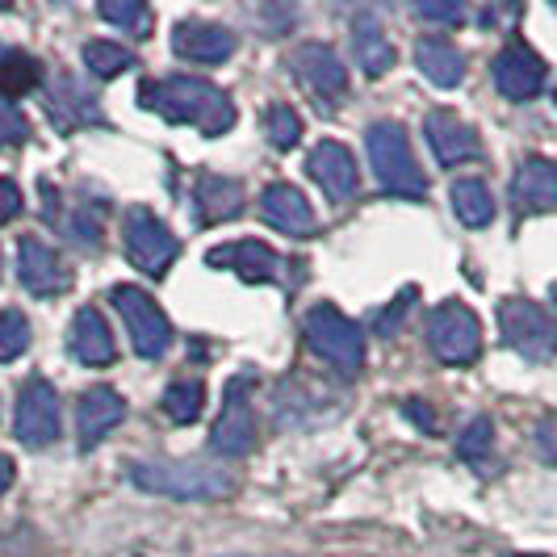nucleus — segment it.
<instances>
[{"instance_id":"1","label":"nucleus","mask_w":557,"mask_h":557,"mask_svg":"<svg viewBox=\"0 0 557 557\" xmlns=\"http://www.w3.org/2000/svg\"><path fill=\"white\" fill-rule=\"evenodd\" d=\"M143 110L160 113L176 126H197L206 139H219L235 126V106L219 84L172 76V81H147L139 88Z\"/></svg>"},{"instance_id":"2","label":"nucleus","mask_w":557,"mask_h":557,"mask_svg":"<svg viewBox=\"0 0 557 557\" xmlns=\"http://www.w3.org/2000/svg\"><path fill=\"white\" fill-rule=\"evenodd\" d=\"M126 478L139 486V491H151V495H164V499H223L235 491V482L226 470H214V466H201V461H135L126 466Z\"/></svg>"},{"instance_id":"3","label":"nucleus","mask_w":557,"mask_h":557,"mask_svg":"<svg viewBox=\"0 0 557 557\" xmlns=\"http://www.w3.org/2000/svg\"><path fill=\"white\" fill-rule=\"evenodd\" d=\"M369 164H373V176L377 185L394 197H423L428 194V176L419 168L416 151H411V139L398 122H373L369 126Z\"/></svg>"},{"instance_id":"4","label":"nucleus","mask_w":557,"mask_h":557,"mask_svg":"<svg viewBox=\"0 0 557 557\" xmlns=\"http://www.w3.org/2000/svg\"><path fill=\"white\" fill-rule=\"evenodd\" d=\"M302 335H307V348L327 361L339 377H357L364 369V332L335 307H310L302 319Z\"/></svg>"},{"instance_id":"5","label":"nucleus","mask_w":557,"mask_h":557,"mask_svg":"<svg viewBox=\"0 0 557 557\" xmlns=\"http://www.w3.org/2000/svg\"><path fill=\"white\" fill-rule=\"evenodd\" d=\"M428 344L441 364H470L482 352V323L461 302H441L428 319Z\"/></svg>"},{"instance_id":"6","label":"nucleus","mask_w":557,"mask_h":557,"mask_svg":"<svg viewBox=\"0 0 557 557\" xmlns=\"http://www.w3.org/2000/svg\"><path fill=\"white\" fill-rule=\"evenodd\" d=\"M126 260L147 273V277H164L168 264L181 256V239L168 231L164 219H156L147 206H131L126 214Z\"/></svg>"},{"instance_id":"7","label":"nucleus","mask_w":557,"mask_h":557,"mask_svg":"<svg viewBox=\"0 0 557 557\" xmlns=\"http://www.w3.org/2000/svg\"><path fill=\"white\" fill-rule=\"evenodd\" d=\"M113 310L122 314V323H126L131 344H135L139 357H147V361L164 357L168 344H172V323L164 319V310L156 307L151 294H143L135 285H117L113 289Z\"/></svg>"},{"instance_id":"8","label":"nucleus","mask_w":557,"mask_h":557,"mask_svg":"<svg viewBox=\"0 0 557 557\" xmlns=\"http://www.w3.org/2000/svg\"><path fill=\"white\" fill-rule=\"evenodd\" d=\"M499 332L507 348H516L529 361H549L557 352V327L545 310L529 298H507L499 307Z\"/></svg>"},{"instance_id":"9","label":"nucleus","mask_w":557,"mask_h":557,"mask_svg":"<svg viewBox=\"0 0 557 557\" xmlns=\"http://www.w3.org/2000/svg\"><path fill=\"white\" fill-rule=\"evenodd\" d=\"M256 386V373H239L231 386H226V407L214 432H210V448L219 457H248L256 448V411H251L248 391Z\"/></svg>"},{"instance_id":"10","label":"nucleus","mask_w":557,"mask_h":557,"mask_svg":"<svg viewBox=\"0 0 557 557\" xmlns=\"http://www.w3.org/2000/svg\"><path fill=\"white\" fill-rule=\"evenodd\" d=\"M13 432L26 448H47L59 436V394L47 377H29L17 394V419Z\"/></svg>"},{"instance_id":"11","label":"nucleus","mask_w":557,"mask_h":557,"mask_svg":"<svg viewBox=\"0 0 557 557\" xmlns=\"http://www.w3.org/2000/svg\"><path fill=\"white\" fill-rule=\"evenodd\" d=\"M42 106H47V117L55 122V131H63V135H67V131H81V126H106L97 97H92L72 72H55V76H51Z\"/></svg>"},{"instance_id":"12","label":"nucleus","mask_w":557,"mask_h":557,"mask_svg":"<svg viewBox=\"0 0 557 557\" xmlns=\"http://www.w3.org/2000/svg\"><path fill=\"white\" fill-rule=\"evenodd\" d=\"M423 135H428V147L436 156L441 168H457L470 164L482 156V139H478L474 126H466L453 110H432L423 117Z\"/></svg>"},{"instance_id":"13","label":"nucleus","mask_w":557,"mask_h":557,"mask_svg":"<svg viewBox=\"0 0 557 557\" xmlns=\"http://www.w3.org/2000/svg\"><path fill=\"white\" fill-rule=\"evenodd\" d=\"M495 88L507 101H532L545 88V59L524 42H507L495 55Z\"/></svg>"},{"instance_id":"14","label":"nucleus","mask_w":557,"mask_h":557,"mask_svg":"<svg viewBox=\"0 0 557 557\" xmlns=\"http://www.w3.org/2000/svg\"><path fill=\"white\" fill-rule=\"evenodd\" d=\"M289 67H294V76L307 84L314 97H323V101H339L344 92H348V67L339 63L332 47H323V42H302L294 59H289Z\"/></svg>"},{"instance_id":"15","label":"nucleus","mask_w":557,"mask_h":557,"mask_svg":"<svg viewBox=\"0 0 557 557\" xmlns=\"http://www.w3.org/2000/svg\"><path fill=\"white\" fill-rule=\"evenodd\" d=\"M206 264L210 269H226V273H235V277L244 281H281V269H285V260L264 239L219 244V248L206 251Z\"/></svg>"},{"instance_id":"16","label":"nucleus","mask_w":557,"mask_h":557,"mask_svg":"<svg viewBox=\"0 0 557 557\" xmlns=\"http://www.w3.org/2000/svg\"><path fill=\"white\" fill-rule=\"evenodd\" d=\"M244 214V185L219 176V172H197L194 181V223L219 226Z\"/></svg>"},{"instance_id":"17","label":"nucleus","mask_w":557,"mask_h":557,"mask_svg":"<svg viewBox=\"0 0 557 557\" xmlns=\"http://www.w3.org/2000/svg\"><path fill=\"white\" fill-rule=\"evenodd\" d=\"M260 214H264L269 226H277V231L294 235V239H307V235H314V226H319L307 194H302L298 185H285V181L269 185V189L260 194Z\"/></svg>"},{"instance_id":"18","label":"nucleus","mask_w":557,"mask_h":557,"mask_svg":"<svg viewBox=\"0 0 557 557\" xmlns=\"http://www.w3.org/2000/svg\"><path fill=\"white\" fill-rule=\"evenodd\" d=\"M17 277H22V285H26L34 298H55V294H63V289L72 285V277H67L63 264H59L55 248H47V244L34 239V235H26V239L17 244Z\"/></svg>"},{"instance_id":"19","label":"nucleus","mask_w":557,"mask_h":557,"mask_svg":"<svg viewBox=\"0 0 557 557\" xmlns=\"http://www.w3.org/2000/svg\"><path fill=\"white\" fill-rule=\"evenodd\" d=\"M307 172L319 181V189L332 197V201H348V197L357 194V181H361L352 151H348L344 143H332V139L319 143V147L310 151Z\"/></svg>"},{"instance_id":"20","label":"nucleus","mask_w":557,"mask_h":557,"mask_svg":"<svg viewBox=\"0 0 557 557\" xmlns=\"http://www.w3.org/2000/svg\"><path fill=\"white\" fill-rule=\"evenodd\" d=\"M126 419V403L113 386H92L81 394V407H76V436L81 448H97L106 441V432L117 428Z\"/></svg>"},{"instance_id":"21","label":"nucleus","mask_w":557,"mask_h":557,"mask_svg":"<svg viewBox=\"0 0 557 557\" xmlns=\"http://www.w3.org/2000/svg\"><path fill=\"white\" fill-rule=\"evenodd\" d=\"M172 51L189 63H223L235 51V34L214 22H181L172 29Z\"/></svg>"},{"instance_id":"22","label":"nucleus","mask_w":557,"mask_h":557,"mask_svg":"<svg viewBox=\"0 0 557 557\" xmlns=\"http://www.w3.org/2000/svg\"><path fill=\"white\" fill-rule=\"evenodd\" d=\"M511 201L520 214H545L557 206V168L541 156H532L520 164L516 181H511Z\"/></svg>"},{"instance_id":"23","label":"nucleus","mask_w":557,"mask_h":557,"mask_svg":"<svg viewBox=\"0 0 557 557\" xmlns=\"http://www.w3.org/2000/svg\"><path fill=\"white\" fill-rule=\"evenodd\" d=\"M67 348H72V357L81 364H110L117 357V344H113L110 335V323L101 319V310L97 307H84L76 310V319H72V335H67Z\"/></svg>"},{"instance_id":"24","label":"nucleus","mask_w":557,"mask_h":557,"mask_svg":"<svg viewBox=\"0 0 557 557\" xmlns=\"http://www.w3.org/2000/svg\"><path fill=\"white\" fill-rule=\"evenodd\" d=\"M416 67L423 72V81H432L436 88H457L466 81V55L448 38H419Z\"/></svg>"},{"instance_id":"25","label":"nucleus","mask_w":557,"mask_h":557,"mask_svg":"<svg viewBox=\"0 0 557 557\" xmlns=\"http://www.w3.org/2000/svg\"><path fill=\"white\" fill-rule=\"evenodd\" d=\"M352 51H357V63L364 67V76H386L394 67L391 38H386V29L377 26L373 17H357V26H352Z\"/></svg>"},{"instance_id":"26","label":"nucleus","mask_w":557,"mask_h":557,"mask_svg":"<svg viewBox=\"0 0 557 557\" xmlns=\"http://www.w3.org/2000/svg\"><path fill=\"white\" fill-rule=\"evenodd\" d=\"M453 214L466 226H486L495 219V197L491 189L478 181V176H466V181H453Z\"/></svg>"},{"instance_id":"27","label":"nucleus","mask_w":557,"mask_h":557,"mask_svg":"<svg viewBox=\"0 0 557 557\" xmlns=\"http://www.w3.org/2000/svg\"><path fill=\"white\" fill-rule=\"evenodd\" d=\"M42 84V63L26 51H0V97H26Z\"/></svg>"},{"instance_id":"28","label":"nucleus","mask_w":557,"mask_h":557,"mask_svg":"<svg viewBox=\"0 0 557 557\" xmlns=\"http://www.w3.org/2000/svg\"><path fill=\"white\" fill-rule=\"evenodd\" d=\"M84 63H88V72H92V76L113 81V76H122L126 67H135V55H131L126 47H117V42L92 38V42H84Z\"/></svg>"},{"instance_id":"29","label":"nucleus","mask_w":557,"mask_h":557,"mask_svg":"<svg viewBox=\"0 0 557 557\" xmlns=\"http://www.w3.org/2000/svg\"><path fill=\"white\" fill-rule=\"evenodd\" d=\"M164 411L172 423H194L206 411V386L201 382H172L164 391Z\"/></svg>"},{"instance_id":"30","label":"nucleus","mask_w":557,"mask_h":557,"mask_svg":"<svg viewBox=\"0 0 557 557\" xmlns=\"http://www.w3.org/2000/svg\"><path fill=\"white\" fill-rule=\"evenodd\" d=\"M264 139L273 143L277 151H289V147H298V139H302V117L289 110V106H269V113H264Z\"/></svg>"},{"instance_id":"31","label":"nucleus","mask_w":557,"mask_h":557,"mask_svg":"<svg viewBox=\"0 0 557 557\" xmlns=\"http://www.w3.org/2000/svg\"><path fill=\"white\" fill-rule=\"evenodd\" d=\"M29 348V323L22 310H0V364L17 361Z\"/></svg>"},{"instance_id":"32","label":"nucleus","mask_w":557,"mask_h":557,"mask_svg":"<svg viewBox=\"0 0 557 557\" xmlns=\"http://www.w3.org/2000/svg\"><path fill=\"white\" fill-rule=\"evenodd\" d=\"M495 445V423L486 416H478L474 423H466V432L457 436V457L461 461H486Z\"/></svg>"},{"instance_id":"33","label":"nucleus","mask_w":557,"mask_h":557,"mask_svg":"<svg viewBox=\"0 0 557 557\" xmlns=\"http://www.w3.org/2000/svg\"><path fill=\"white\" fill-rule=\"evenodd\" d=\"M97 13L106 22H113V26L135 29V34H143V29L151 26V13H147V4H139V0H101Z\"/></svg>"},{"instance_id":"34","label":"nucleus","mask_w":557,"mask_h":557,"mask_svg":"<svg viewBox=\"0 0 557 557\" xmlns=\"http://www.w3.org/2000/svg\"><path fill=\"white\" fill-rule=\"evenodd\" d=\"M29 139V122L22 117V110L13 101L0 97V147H17Z\"/></svg>"},{"instance_id":"35","label":"nucleus","mask_w":557,"mask_h":557,"mask_svg":"<svg viewBox=\"0 0 557 557\" xmlns=\"http://www.w3.org/2000/svg\"><path fill=\"white\" fill-rule=\"evenodd\" d=\"M416 298H419V289H416V285H407V289H403V294L391 302V310L377 319V335H394V327L407 319V310H411V302H416Z\"/></svg>"},{"instance_id":"36","label":"nucleus","mask_w":557,"mask_h":557,"mask_svg":"<svg viewBox=\"0 0 557 557\" xmlns=\"http://www.w3.org/2000/svg\"><path fill=\"white\" fill-rule=\"evenodd\" d=\"M416 13L423 22H441V26H457V22H466V9L461 4H436V0H419Z\"/></svg>"},{"instance_id":"37","label":"nucleus","mask_w":557,"mask_h":557,"mask_svg":"<svg viewBox=\"0 0 557 557\" xmlns=\"http://www.w3.org/2000/svg\"><path fill=\"white\" fill-rule=\"evenodd\" d=\"M22 206H26V197H22V189H17L13 181H4V176H0V226L13 223V219L22 214Z\"/></svg>"},{"instance_id":"38","label":"nucleus","mask_w":557,"mask_h":557,"mask_svg":"<svg viewBox=\"0 0 557 557\" xmlns=\"http://www.w3.org/2000/svg\"><path fill=\"white\" fill-rule=\"evenodd\" d=\"M536 445H541V453L557 466V416H549L536 428Z\"/></svg>"},{"instance_id":"39","label":"nucleus","mask_w":557,"mask_h":557,"mask_svg":"<svg viewBox=\"0 0 557 557\" xmlns=\"http://www.w3.org/2000/svg\"><path fill=\"white\" fill-rule=\"evenodd\" d=\"M403 411L416 419L423 432H436V411H428V407H423V398H411V403H403Z\"/></svg>"},{"instance_id":"40","label":"nucleus","mask_w":557,"mask_h":557,"mask_svg":"<svg viewBox=\"0 0 557 557\" xmlns=\"http://www.w3.org/2000/svg\"><path fill=\"white\" fill-rule=\"evenodd\" d=\"M9 486H13V461H9L4 453H0V495H4Z\"/></svg>"},{"instance_id":"41","label":"nucleus","mask_w":557,"mask_h":557,"mask_svg":"<svg viewBox=\"0 0 557 557\" xmlns=\"http://www.w3.org/2000/svg\"><path fill=\"white\" fill-rule=\"evenodd\" d=\"M516 557H545V554H516Z\"/></svg>"},{"instance_id":"42","label":"nucleus","mask_w":557,"mask_h":557,"mask_svg":"<svg viewBox=\"0 0 557 557\" xmlns=\"http://www.w3.org/2000/svg\"><path fill=\"white\" fill-rule=\"evenodd\" d=\"M554 302H557V285H554Z\"/></svg>"}]
</instances>
